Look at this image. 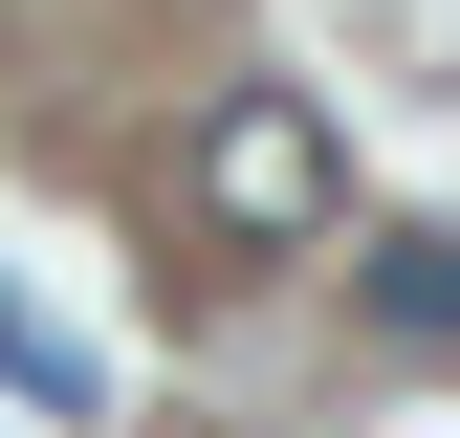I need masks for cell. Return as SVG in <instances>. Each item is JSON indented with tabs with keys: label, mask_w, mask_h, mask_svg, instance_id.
Masks as SVG:
<instances>
[{
	"label": "cell",
	"mask_w": 460,
	"mask_h": 438,
	"mask_svg": "<svg viewBox=\"0 0 460 438\" xmlns=\"http://www.w3.org/2000/svg\"><path fill=\"white\" fill-rule=\"evenodd\" d=\"M373 328L394 351H460V219H417V241L373 263Z\"/></svg>",
	"instance_id": "cell-2"
},
{
	"label": "cell",
	"mask_w": 460,
	"mask_h": 438,
	"mask_svg": "<svg viewBox=\"0 0 460 438\" xmlns=\"http://www.w3.org/2000/svg\"><path fill=\"white\" fill-rule=\"evenodd\" d=\"M329 197H351L329 110L307 88H219V132H198V219L219 241H329Z\"/></svg>",
	"instance_id": "cell-1"
}]
</instances>
